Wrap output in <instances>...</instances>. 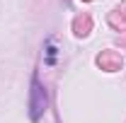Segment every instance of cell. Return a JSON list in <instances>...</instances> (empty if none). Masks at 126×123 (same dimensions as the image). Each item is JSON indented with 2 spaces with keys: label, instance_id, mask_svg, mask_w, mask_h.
Instances as JSON below:
<instances>
[{
  "label": "cell",
  "instance_id": "6da1fadb",
  "mask_svg": "<svg viewBox=\"0 0 126 123\" xmlns=\"http://www.w3.org/2000/svg\"><path fill=\"white\" fill-rule=\"evenodd\" d=\"M46 104H48L46 92H44L39 77L34 75V77H32V89H29V118H32V121H39V118L44 116Z\"/></svg>",
  "mask_w": 126,
  "mask_h": 123
}]
</instances>
